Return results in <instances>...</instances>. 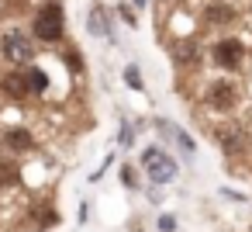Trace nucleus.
Segmentation results:
<instances>
[{
	"label": "nucleus",
	"instance_id": "423d86ee",
	"mask_svg": "<svg viewBox=\"0 0 252 232\" xmlns=\"http://www.w3.org/2000/svg\"><path fill=\"white\" fill-rule=\"evenodd\" d=\"M214 142H218L228 156H235V153L245 149V132H242L238 125H224V128H214Z\"/></svg>",
	"mask_w": 252,
	"mask_h": 232
},
{
	"label": "nucleus",
	"instance_id": "1a4fd4ad",
	"mask_svg": "<svg viewBox=\"0 0 252 232\" xmlns=\"http://www.w3.org/2000/svg\"><path fill=\"white\" fill-rule=\"evenodd\" d=\"M90 32L97 39H114V28H111V18L104 14V7H94L90 11Z\"/></svg>",
	"mask_w": 252,
	"mask_h": 232
},
{
	"label": "nucleus",
	"instance_id": "4468645a",
	"mask_svg": "<svg viewBox=\"0 0 252 232\" xmlns=\"http://www.w3.org/2000/svg\"><path fill=\"white\" fill-rule=\"evenodd\" d=\"M56 218H59V215H56V208H52V211H49V208H45V211H38V225H42V229L56 225Z\"/></svg>",
	"mask_w": 252,
	"mask_h": 232
},
{
	"label": "nucleus",
	"instance_id": "ddd939ff",
	"mask_svg": "<svg viewBox=\"0 0 252 232\" xmlns=\"http://www.w3.org/2000/svg\"><path fill=\"white\" fill-rule=\"evenodd\" d=\"M125 83L135 87V90H142V73H138V66H128V70H125Z\"/></svg>",
	"mask_w": 252,
	"mask_h": 232
},
{
	"label": "nucleus",
	"instance_id": "dca6fc26",
	"mask_svg": "<svg viewBox=\"0 0 252 232\" xmlns=\"http://www.w3.org/2000/svg\"><path fill=\"white\" fill-rule=\"evenodd\" d=\"M135 7H145V0H135Z\"/></svg>",
	"mask_w": 252,
	"mask_h": 232
},
{
	"label": "nucleus",
	"instance_id": "9b49d317",
	"mask_svg": "<svg viewBox=\"0 0 252 232\" xmlns=\"http://www.w3.org/2000/svg\"><path fill=\"white\" fill-rule=\"evenodd\" d=\"M25 77H28V83H32V90H35V94H42V90L49 87V77H45V73H42L38 66H32V70H28Z\"/></svg>",
	"mask_w": 252,
	"mask_h": 232
},
{
	"label": "nucleus",
	"instance_id": "6e6552de",
	"mask_svg": "<svg viewBox=\"0 0 252 232\" xmlns=\"http://www.w3.org/2000/svg\"><path fill=\"white\" fill-rule=\"evenodd\" d=\"M4 94H11L14 101H21V97H28L32 94V83H28V77H21V73H11V77H4Z\"/></svg>",
	"mask_w": 252,
	"mask_h": 232
},
{
	"label": "nucleus",
	"instance_id": "20e7f679",
	"mask_svg": "<svg viewBox=\"0 0 252 232\" xmlns=\"http://www.w3.org/2000/svg\"><path fill=\"white\" fill-rule=\"evenodd\" d=\"M207 104L214 108V111H235L238 108V87L231 83V80H214L211 83V90H207Z\"/></svg>",
	"mask_w": 252,
	"mask_h": 232
},
{
	"label": "nucleus",
	"instance_id": "39448f33",
	"mask_svg": "<svg viewBox=\"0 0 252 232\" xmlns=\"http://www.w3.org/2000/svg\"><path fill=\"white\" fill-rule=\"evenodd\" d=\"M214 63H218L221 70H235V66L242 63V42H238V39H221V42L214 45Z\"/></svg>",
	"mask_w": 252,
	"mask_h": 232
},
{
	"label": "nucleus",
	"instance_id": "7ed1b4c3",
	"mask_svg": "<svg viewBox=\"0 0 252 232\" xmlns=\"http://www.w3.org/2000/svg\"><path fill=\"white\" fill-rule=\"evenodd\" d=\"M35 35L42 42H59L63 39V11H59V4L42 7V14L35 18Z\"/></svg>",
	"mask_w": 252,
	"mask_h": 232
},
{
	"label": "nucleus",
	"instance_id": "f03ea898",
	"mask_svg": "<svg viewBox=\"0 0 252 232\" xmlns=\"http://www.w3.org/2000/svg\"><path fill=\"white\" fill-rule=\"evenodd\" d=\"M0 52H4L7 63L25 66V63H32L35 45H32V39H28L25 32H4V39H0Z\"/></svg>",
	"mask_w": 252,
	"mask_h": 232
},
{
	"label": "nucleus",
	"instance_id": "f257e3e1",
	"mask_svg": "<svg viewBox=\"0 0 252 232\" xmlns=\"http://www.w3.org/2000/svg\"><path fill=\"white\" fill-rule=\"evenodd\" d=\"M142 163H145V173L152 177V184H169V180H176V173H180V166H176V159H173L169 153H162L159 146H152V149H145V156H142Z\"/></svg>",
	"mask_w": 252,
	"mask_h": 232
},
{
	"label": "nucleus",
	"instance_id": "9d476101",
	"mask_svg": "<svg viewBox=\"0 0 252 232\" xmlns=\"http://www.w3.org/2000/svg\"><path fill=\"white\" fill-rule=\"evenodd\" d=\"M159 128H162V132H166V135H169V139H173V142H176V146H180L187 156H193V139H190V135H187L180 125H173V121H162Z\"/></svg>",
	"mask_w": 252,
	"mask_h": 232
},
{
	"label": "nucleus",
	"instance_id": "0eeeda50",
	"mask_svg": "<svg viewBox=\"0 0 252 232\" xmlns=\"http://www.w3.org/2000/svg\"><path fill=\"white\" fill-rule=\"evenodd\" d=\"M32 146H35V139H32L28 128H11V132H4V149L25 153V149H32Z\"/></svg>",
	"mask_w": 252,
	"mask_h": 232
},
{
	"label": "nucleus",
	"instance_id": "2eb2a0df",
	"mask_svg": "<svg viewBox=\"0 0 252 232\" xmlns=\"http://www.w3.org/2000/svg\"><path fill=\"white\" fill-rule=\"evenodd\" d=\"M159 229H162V232H173V229H176L173 215H162V218H159Z\"/></svg>",
	"mask_w": 252,
	"mask_h": 232
},
{
	"label": "nucleus",
	"instance_id": "f8f14e48",
	"mask_svg": "<svg viewBox=\"0 0 252 232\" xmlns=\"http://www.w3.org/2000/svg\"><path fill=\"white\" fill-rule=\"evenodd\" d=\"M204 18L214 25V21H228L231 18V7H224V4H211L207 11H204Z\"/></svg>",
	"mask_w": 252,
	"mask_h": 232
}]
</instances>
